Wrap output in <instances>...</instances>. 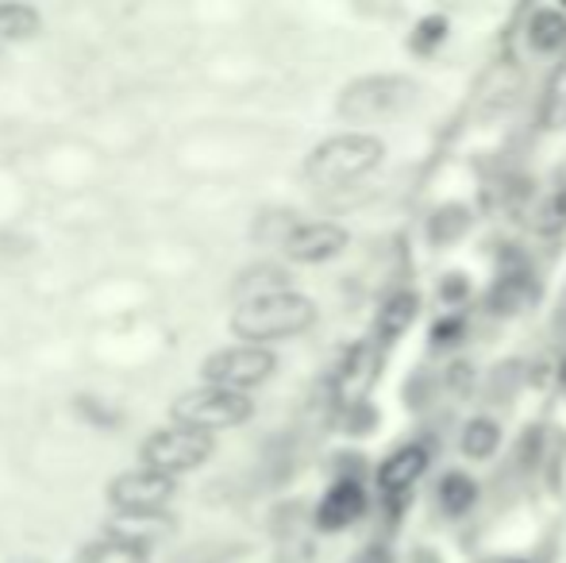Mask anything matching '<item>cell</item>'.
Segmentation results:
<instances>
[{
    "label": "cell",
    "instance_id": "cell-1",
    "mask_svg": "<svg viewBox=\"0 0 566 563\" xmlns=\"http://www.w3.org/2000/svg\"><path fill=\"white\" fill-rule=\"evenodd\" d=\"M381 158H386V143L374 132H339V136H328L308 150L305 178L321 189H343L378 170Z\"/></svg>",
    "mask_w": 566,
    "mask_h": 563
},
{
    "label": "cell",
    "instance_id": "cell-2",
    "mask_svg": "<svg viewBox=\"0 0 566 563\" xmlns=\"http://www.w3.org/2000/svg\"><path fill=\"white\" fill-rule=\"evenodd\" d=\"M316 324V301L305 293H266V298L239 301V309L231 313V332L239 340L254 347H266L270 340H290L301 336Z\"/></svg>",
    "mask_w": 566,
    "mask_h": 563
},
{
    "label": "cell",
    "instance_id": "cell-3",
    "mask_svg": "<svg viewBox=\"0 0 566 563\" xmlns=\"http://www.w3.org/2000/svg\"><path fill=\"white\" fill-rule=\"evenodd\" d=\"M420 97V85L405 74H363L343 85L336 113L347 124H378L401 116Z\"/></svg>",
    "mask_w": 566,
    "mask_h": 563
},
{
    "label": "cell",
    "instance_id": "cell-4",
    "mask_svg": "<svg viewBox=\"0 0 566 563\" xmlns=\"http://www.w3.org/2000/svg\"><path fill=\"white\" fill-rule=\"evenodd\" d=\"M212 448H217L212 432L174 425V428H158L155 436H147V440L139 444V459L147 471L178 479V475H186V471H197V467L212 456Z\"/></svg>",
    "mask_w": 566,
    "mask_h": 563
},
{
    "label": "cell",
    "instance_id": "cell-5",
    "mask_svg": "<svg viewBox=\"0 0 566 563\" xmlns=\"http://www.w3.org/2000/svg\"><path fill=\"white\" fill-rule=\"evenodd\" d=\"M251 414H254V402L247 398V394L220 390V386H197V390H186L170 406L174 425L197 428V432H212V428H235V425L251 421Z\"/></svg>",
    "mask_w": 566,
    "mask_h": 563
},
{
    "label": "cell",
    "instance_id": "cell-6",
    "mask_svg": "<svg viewBox=\"0 0 566 563\" xmlns=\"http://www.w3.org/2000/svg\"><path fill=\"white\" fill-rule=\"evenodd\" d=\"M274 371H277V355L270 347H254V344L220 347V352H212L201 363L205 386H220V390H235V394L262 386Z\"/></svg>",
    "mask_w": 566,
    "mask_h": 563
},
{
    "label": "cell",
    "instance_id": "cell-7",
    "mask_svg": "<svg viewBox=\"0 0 566 563\" xmlns=\"http://www.w3.org/2000/svg\"><path fill=\"white\" fill-rule=\"evenodd\" d=\"M174 494H178V482L166 479V475L147 471V467L124 471L108 482V502L124 518H155V513H163L170 505Z\"/></svg>",
    "mask_w": 566,
    "mask_h": 563
},
{
    "label": "cell",
    "instance_id": "cell-8",
    "mask_svg": "<svg viewBox=\"0 0 566 563\" xmlns=\"http://www.w3.org/2000/svg\"><path fill=\"white\" fill-rule=\"evenodd\" d=\"M350 236L347 228L332 225V220H308V225H293L290 232L282 236V251L301 267H316L328 263L347 251Z\"/></svg>",
    "mask_w": 566,
    "mask_h": 563
},
{
    "label": "cell",
    "instance_id": "cell-9",
    "mask_svg": "<svg viewBox=\"0 0 566 563\" xmlns=\"http://www.w3.org/2000/svg\"><path fill=\"white\" fill-rule=\"evenodd\" d=\"M366 505H370V498H366L363 482H355V479L332 482L328 494L316 505V529H321V533H343V529H350L363 518Z\"/></svg>",
    "mask_w": 566,
    "mask_h": 563
},
{
    "label": "cell",
    "instance_id": "cell-10",
    "mask_svg": "<svg viewBox=\"0 0 566 563\" xmlns=\"http://www.w3.org/2000/svg\"><path fill=\"white\" fill-rule=\"evenodd\" d=\"M424 471H428V448L424 444H401V448H394L378 463L374 482H378L381 494L394 498V494H405V490H409Z\"/></svg>",
    "mask_w": 566,
    "mask_h": 563
},
{
    "label": "cell",
    "instance_id": "cell-11",
    "mask_svg": "<svg viewBox=\"0 0 566 563\" xmlns=\"http://www.w3.org/2000/svg\"><path fill=\"white\" fill-rule=\"evenodd\" d=\"M420 313V293L417 290H397L389 293L378 305V316H374V332H378V344H397L405 332L412 329Z\"/></svg>",
    "mask_w": 566,
    "mask_h": 563
},
{
    "label": "cell",
    "instance_id": "cell-12",
    "mask_svg": "<svg viewBox=\"0 0 566 563\" xmlns=\"http://www.w3.org/2000/svg\"><path fill=\"white\" fill-rule=\"evenodd\" d=\"M524 39H528V46L536 54H544V59H563L566 54V12L563 8H536V12L528 15V23H524Z\"/></svg>",
    "mask_w": 566,
    "mask_h": 563
},
{
    "label": "cell",
    "instance_id": "cell-13",
    "mask_svg": "<svg viewBox=\"0 0 566 563\" xmlns=\"http://www.w3.org/2000/svg\"><path fill=\"white\" fill-rule=\"evenodd\" d=\"M501 448V425L493 417H470L462 425V436H459V451L470 459V463H485L493 459Z\"/></svg>",
    "mask_w": 566,
    "mask_h": 563
},
{
    "label": "cell",
    "instance_id": "cell-14",
    "mask_svg": "<svg viewBox=\"0 0 566 563\" xmlns=\"http://www.w3.org/2000/svg\"><path fill=\"white\" fill-rule=\"evenodd\" d=\"M77 563H147V544L132 536H101L77 552Z\"/></svg>",
    "mask_w": 566,
    "mask_h": 563
},
{
    "label": "cell",
    "instance_id": "cell-15",
    "mask_svg": "<svg viewBox=\"0 0 566 563\" xmlns=\"http://www.w3.org/2000/svg\"><path fill=\"white\" fill-rule=\"evenodd\" d=\"M478 502V482L470 479L467 471H448L440 479V510L448 513V518H462V513H470Z\"/></svg>",
    "mask_w": 566,
    "mask_h": 563
},
{
    "label": "cell",
    "instance_id": "cell-16",
    "mask_svg": "<svg viewBox=\"0 0 566 563\" xmlns=\"http://www.w3.org/2000/svg\"><path fill=\"white\" fill-rule=\"evenodd\" d=\"M539 124H544L547 132L566 128V54L555 62L552 74H547L544 105H539Z\"/></svg>",
    "mask_w": 566,
    "mask_h": 563
},
{
    "label": "cell",
    "instance_id": "cell-17",
    "mask_svg": "<svg viewBox=\"0 0 566 563\" xmlns=\"http://www.w3.org/2000/svg\"><path fill=\"white\" fill-rule=\"evenodd\" d=\"M282 290H290V274H285L282 267H274V263L251 267V271H243V274H239V282H235V293L243 301L266 298V293H282Z\"/></svg>",
    "mask_w": 566,
    "mask_h": 563
},
{
    "label": "cell",
    "instance_id": "cell-18",
    "mask_svg": "<svg viewBox=\"0 0 566 563\" xmlns=\"http://www.w3.org/2000/svg\"><path fill=\"white\" fill-rule=\"evenodd\" d=\"M43 28V15L31 4H0V39L20 43V39H35Z\"/></svg>",
    "mask_w": 566,
    "mask_h": 563
},
{
    "label": "cell",
    "instance_id": "cell-19",
    "mask_svg": "<svg viewBox=\"0 0 566 563\" xmlns=\"http://www.w3.org/2000/svg\"><path fill=\"white\" fill-rule=\"evenodd\" d=\"M448 31H451L448 15H440V12L420 15L417 28L409 31V51L420 54V59H428V54H436L443 43H448Z\"/></svg>",
    "mask_w": 566,
    "mask_h": 563
},
{
    "label": "cell",
    "instance_id": "cell-20",
    "mask_svg": "<svg viewBox=\"0 0 566 563\" xmlns=\"http://www.w3.org/2000/svg\"><path fill=\"white\" fill-rule=\"evenodd\" d=\"M470 225L467 209H459V205H448V209H436L432 217V240H454V236L462 232V228Z\"/></svg>",
    "mask_w": 566,
    "mask_h": 563
},
{
    "label": "cell",
    "instance_id": "cell-21",
    "mask_svg": "<svg viewBox=\"0 0 566 563\" xmlns=\"http://www.w3.org/2000/svg\"><path fill=\"white\" fill-rule=\"evenodd\" d=\"M559 228H566V189H559V194L539 205V212H536V232L552 236V232H559Z\"/></svg>",
    "mask_w": 566,
    "mask_h": 563
},
{
    "label": "cell",
    "instance_id": "cell-22",
    "mask_svg": "<svg viewBox=\"0 0 566 563\" xmlns=\"http://www.w3.org/2000/svg\"><path fill=\"white\" fill-rule=\"evenodd\" d=\"M459 336H462V316H443V321L432 329V340H436V344H454Z\"/></svg>",
    "mask_w": 566,
    "mask_h": 563
},
{
    "label": "cell",
    "instance_id": "cell-23",
    "mask_svg": "<svg viewBox=\"0 0 566 563\" xmlns=\"http://www.w3.org/2000/svg\"><path fill=\"white\" fill-rule=\"evenodd\" d=\"M358 563H394V556H389L386 544H374V549L363 552V560H358Z\"/></svg>",
    "mask_w": 566,
    "mask_h": 563
},
{
    "label": "cell",
    "instance_id": "cell-24",
    "mask_svg": "<svg viewBox=\"0 0 566 563\" xmlns=\"http://www.w3.org/2000/svg\"><path fill=\"white\" fill-rule=\"evenodd\" d=\"M559 383L566 386V355H563V363H559Z\"/></svg>",
    "mask_w": 566,
    "mask_h": 563
},
{
    "label": "cell",
    "instance_id": "cell-25",
    "mask_svg": "<svg viewBox=\"0 0 566 563\" xmlns=\"http://www.w3.org/2000/svg\"><path fill=\"white\" fill-rule=\"evenodd\" d=\"M505 563H528V560H505Z\"/></svg>",
    "mask_w": 566,
    "mask_h": 563
}]
</instances>
